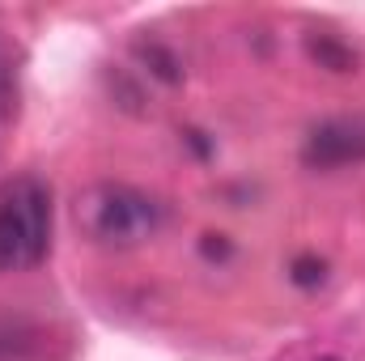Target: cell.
Listing matches in <instances>:
<instances>
[{
    "label": "cell",
    "instance_id": "cell-6",
    "mask_svg": "<svg viewBox=\"0 0 365 361\" xmlns=\"http://www.w3.org/2000/svg\"><path fill=\"white\" fill-rule=\"evenodd\" d=\"M293 280H297V285H314V280H323V264H314V260H297V264H293Z\"/></svg>",
    "mask_w": 365,
    "mask_h": 361
},
{
    "label": "cell",
    "instance_id": "cell-4",
    "mask_svg": "<svg viewBox=\"0 0 365 361\" xmlns=\"http://www.w3.org/2000/svg\"><path fill=\"white\" fill-rule=\"evenodd\" d=\"M0 361H56V336L30 319H0Z\"/></svg>",
    "mask_w": 365,
    "mask_h": 361
},
{
    "label": "cell",
    "instance_id": "cell-1",
    "mask_svg": "<svg viewBox=\"0 0 365 361\" xmlns=\"http://www.w3.org/2000/svg\"><path fill=\"white\" fill-rule=\"evenodd\" d=\"M77 225L102 247H132L162 225V204L128 183H93L77 195Z\"/></svg>",
    "mask_w": 365,
    "mask_h": 361
},
{
    "label": "cell",
    "instance_id": "cell-2",
    "mask_svg": "<svg viewBox=\"0 0 365 361\" xmlns=\"http://www.w3.org/2000/svg\"><path fill=\"white\" fill-rule=\"evenodd\" d=\"M51 243V195L34 179H17L0 195V272L38 264Z\"/></svg>",
    "mask_w": 365,
    "mask_h": 361
},
{
    "label": "cell",
    "instance_id": "cell-3",
    "mask_svg": "<svg viewBox=\"0 0 365 361\" xmlns=\"http://www.w3.org/2000/svg\"><path fill=\"white\" fill-rule=\"evenodd\" d=\"M302 158L306 166H319V171L365 162V119H323L319 128H310Z\"/></svg>",
    "mask_w": 365,
    "mask_h": 361
},
{
    "label": "cell",
    "instance_id": "cell-5",
    "mask_svg": "<svg viewBox=\"0 0 365 361\" xmlns=\"http://www.w3.org/2000/svg\"><path fill=\"white\" fill-rule=\"evenodd\" d=\"M13 106V64H9V51L0 47V119L9 115Z\"/></svg>",
    "mask_w": 365,
    "mask_h": 361
},
{
    "label": "cell",
    "instance_id": "cell-7",
    "mask_svg": "<svg viewBox=\"0 0 365 361\" xmlns=\"http://www.w3.org/2000/svg\"><path fill=\"white\" fill-rule=\"evenodd\" d=\"M280 361H340V357L327 353V349H293V353H284Z\"/></svg>",
    "mask_w": 365,
    "mask_h": 361
}]
</instances>
